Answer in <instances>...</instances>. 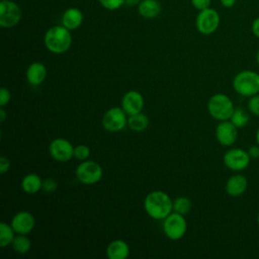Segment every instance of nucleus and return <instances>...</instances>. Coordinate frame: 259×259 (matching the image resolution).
I'll use <instances>...</instances> for the list:
<instances>
[{"mask_svg": "<svg viewBox=\"0 0 259 259\" xmlns=\"http://www.w3.org/2000/svg\"><path fill=\"white\" fill-rule=\"evenodd\" d=\"M220 14L217 10L212 8H206L200 10L196 17V28L202 34H211L213 33L220 25Z\"/></svg>", "mask_w": 259, "mask_h": 259, "instance_id": "nucleus-9", "label": "nucleus"}, {"mask_svg": "<svg viewBox=\"0 0 259 259\" xmlns=\"http://www.w3.org/2000/svg\"><path fill=\"white\" fill-rule=\"evenodd\" d=\"M144 208L150 218L164 220L173 211V201L166 192L155 190L145 197Z\"/></svg>", "mask_w": 259, "mask_h": 259, "instance_id": "nucleus-1", "label": "nucleus"}, {"mask_svg": "<svg viewBox=\"0 0 259 259\" xmlns=\"http://www.w3.org/2000/svg\"><path fill=\"white\" fill-rule=\"evenodd\" d=\"M22 12L19 5L12 0L0 1V25L10 28L17 25L21 19Z\"/></svg>", "mask_w": 259, "mask_h": 259, "instance_id": "nucleus-8", "label": "nucleus"}, {"mask_svg": "<svg viewBox=\"0 0 259 259\" xmlns=\"http://www.w3.org/2000/svg\"><path fill=\"white\" fill-rule=\"evenodd\" d=\"M11 227L16 234L27 235L30 233L35 225V220L32 213L27 210L18 211L11 220Z\"/></svg>", "mask_w": 259, "mask_h": 259, "instance_id": "nucleus-13", "label": "nucleus"}, {"mask_svg": "<svg viewBox=\"0 0 259 259\" xmlns=\"http://www.w3.org/2000/svg\"><path fill=\"white\" fill-rule=\"evenodd\" d=\"M230 120L238 127L245 126L249 121V114L247 113L246 109L243 107H235L232 116L230 117Z\"/></svg>", "mask_w": 259, "mask_h": 259, "instance_id": "nucleus-24", "label": "nucleus"}, {"mask_svg": "<svg viewBox=\"0 0 259 259\" xmlns=\"http://www.w3.org/2000/svg\"><path fill=\"white\" fill-rule=\"evenodd\" d=\"M161 9L162 7L158 0H142L138 6L139 13L144 18L157 17L160 14Z\"/></svg>", "mask_w": 259, "mask_h": 259, "instance_id": "nucleus-19", "label": "nucleus"}, {"mask_svg": "<svg viewBox=\"0 0 259 259\" xmlns=\"http://www.w3.org/2000/svg\"><path fill=\"white\" fill-rule=\"evenodd\" d=\"M83 22V13L80 9L71 7L68 8L62 16V25L70 30L77 29Z\"/></svg>", "mask_w": 259, "mask_h": 259, "instance_id": "nucleus-18", "label": "nucleus"}, {"mask_svg": "<svg viewBox=\"0 0 259 259\" xmlns=\"http://www.w3.org/2000/svg\"><path fill=\"white\" fill-rule=\"evenodd\" d=\"M235 109L231 98L223 93L212 95L207 102V110L210 116L217 120H228Z\"/></svg>", "mask_w": 259, "mask_h": 259, "instance_id": "nucleus-4", "label": "nucleus"}, {"mask_svg": "<svg viewBox=\"0 0 259 259\" xmlns=\"http://www.w3.org/2000/svg\"><path fill=\"white\" fill-rule=\"evenodd\" d=\"M106 255L109 259H125L130 255V247L123 240H113L107 245Z\"/></svg>", "mask_w": 259, "mask_h": 259, "instance_id": "nucleus-17", "label": "nucleus"}, {"mask_svg": "<svg viewBox=\"0 0 259 259\" xmlns=\"http://www.w3.org/2000/svg\"><path fill=\"white\" fill-rule=\"evenodd\" d=\"M256 61H257V63L259 65V50L257 51V54H256Z\"/></svg>", "mask_w": 259, "mask_h": 259, "instance_id": "nucleus-39", "label": "nucleus"}, {"mask_svg": "<svg viewBox=\"0 0 259 259\" xmlns=\"http://www.w3.org/2000/svg\"><path fill=\"white\" fill-rule=\"evenodd\" d=\"M215 139L225 147L232 146L235 144L238 138V127L230 120L221 121L215 127Z\"/></svg>", "mask_w": 259, "mask_h": 259, "instance_id": "nucleus-12", "label": "nucleus"}, {"mask_svg": "<svg viewBox=\"0 0 259 259\" xmlns=\"http://www.w3.org/2000/svg\"><path fill=\"white\" fill-rule=\"evenodd\" d=\"M102 7L107 10H116L125 4V0H98Z\"/></svg>", "mask_w": 259, "mask_h": 259, "instance_id": "nucleus-27", "label": "nucleus"}, {"mask_svg": "<svg viewBox=\"0 0 259 259\" xmlns=\"http://www.w3.org/2000/svg\"><path fill=\"white\" fill-rule=\"evenodd\" d=\"M14 234L15 232L11 225H8L4 222L0 223V247L5 248L12 244V241L15 237Z\"/></svg>", "mask_w": 259, "mask_h": 259, "instance_id": "nucleus-23", "label": "nucleus"}, {"mask_svg": "<svg viewBox=\"0 0 259 259\" xmlns=\"http://www.w3.org/2000/svg\"><path fill=\"white\" fill-rule=\"evenodd\" d=\"M257 223H258V226H259V214H258V217H257Z\"/></svg>", "mask_w": 259, "mask_h": 259, "instance_id": "nucleus-40", "label": "nucleus"}, {"mask_svg": "<svg viewBox=\"0 0 259 259\" xmlns=\"http://www.w3.org/2000/svg\"><path fill=\"white\" fill-rule=\"evenodd\" d=\"M191 208V201L185 196H180L173 201V211L180 214H186Z\"/></svg>", "mask_w": 259, "mask_h": 259, "instance_id": "nucleus-25", "label": "nucleus"}, {"mask_svg": "<svg viewBox=\"0 0 259 259\" xmlns=\"http://www.w3.org/2000/svg\"><path fill=\"white\" fill-rule=\"evenodd\" d=\"M256 141H257V144L259 145V127H258V130L256 132Z\"/></svg>", "mask_w": 259, "mask_h": 259, "instance_id": "nucleus-38", "label": "nucleus"}, {"mask_svg": "<svg viewBox=\"0 0 259 259\" xmlns=\"http://www.w3.org/2000/svg\"><path fill=\"white\" fill-rule=\"evenodd\" d=\"M12 248L18 254H26L31 248V241L25 235L17 234L12 241Z\"/></svg>", "mask_w": 259, "mask_h": 259, "instance_id": "nucleus-22", "label": "nucleus"}, {"mask_svg": "<svg viewBox=\"0 0 259 259\" xmlns=\"http://www.w3.org/2000/svg\"><path fill=\"white\" fill-rule=\"evenodd\" d=\"M248 109L254 115L259 116V94L253 95L248 100Z\"/></svg>", "mask_w": 259, "mask_h": 259, "instance_id": "nucleus-28", "label": "nucleus"}, {"mask_svg": "<svg viewBox=\"0 0 259 259\" xmlns=\"http://www.w3.org/2000/svg\"><path fill=\"white\" fill-rule=\"evenodd\" d=\"M10 168V161L8 158L1 156L0 158V173L3 175L5 174Z\"/></svg>", "mask_w": 259, "mask_h": 259, "instance_id": "nucleus-32", "label": "nucleus"}, {"mask_svg": "<svg viewBox=\"0 0 259 259\" xmlns=\"http://www.w3.org/2000/svg\"><path fill=\"white\" fill-rule=\"evenodd\" d=\"M10 99H11L10 91L7 88L2 87L0 91V107H4L5 105H7Z\"/></svg>", "mask_w": 259, "mask_h": 259, "instance_id": "nucleus-30", "label": "nucleus"}, {"mask_svg": "<svg viewBox=\"0 0 259 259\" xmlns=\"http://www.w3.org/2000/svg\"><path fill=\"white\" fill-rule=\"evenodd\" d=\"M47 77V68L40 62L31 63L26 70V79L32 86L40 85Z\"/></svg>", "mask_w": 259, "mask_h": 259, "instance_id": "nucleus-16", "label": "nucleus"}, {"mask_svg": "<svg viewBox=\"0 0 259 259\" xmlns=\"http://www.w3.org/2000/svg\"><path fill=\"white\" fill-rule=\"evenodd\" d=\"M141 1L142 0H125V4L130 5V6H134V5L139 4Z\"/></svg>", "mask_w": 259, "mask_h": 259, "instance_id": "nucleus-37", "label": "nucleus"}, {"mask_svg": "<svg viewBox=\"0 0 259 259\" xmlns=\"http://www.w3.org/2000/svg\"><path fill=\"white\" fill-rule=\"evenodd\" d=\"M90 149L86 145H78L74 147V157L80 161H85L89 158Z\"/></svg>", "mask_w": 259, "mask_h": 259, "instance_id": "nucleus-26", "label": "nucleus"}, {"mask_svg": "<svg viewBox=\"0 0 259 259\" xmlns=\"http://www.w3.org/2000/svg\"><path fill=\"white\" fill-rule=\"evenodd\" d=\"M49 152L52 158L58 162H68L74 157V147L66 139L57 138L49 146Z\"/></svg>", "mask_w": 259, "mask_h": 259, "instance_id": "nucleus-11", "label": "nucleus"}, {"mask_svg": "<svg viewBox=\"0 0 259 259\" xmlns=\"http://www.w3.org/2000/svg\"><path fill=\"white\" fill-rule=\"evenodd\" d=\"M248 154L251 159H257L259 158V145L257 144L256 146H251L248 150Z\"/></svg>", "mask_w": 259, "mask_h": 259, "instance_id": "nucleus-33", "label": "nucleus"}, {"mask_svg": "<svg viewBox=\"0 0 259 259\" xmlns=\"http://www.w3.org/2000/svg\"><path fill=\"white\" fill-rule=\"evenodd\" d=\"M58 188V183L54 178H47L42 181V190L47 193H52Z\"/></svg>", "mask_w": 259, "mask_h": 259, "instance_id": "nucleus-29", "label": "nucleus"}, {"mask_svg": "<svg viewBox=\"0 0 259 259\" xmlns=\"http://www.w3.org/2000/svg\"><path fill=\"white\" fill-rule=\"evenodd\" d=\"M247 185H248V181L244 175L235 174L227 180L225 189L230 196L238 197L246 191Z\"/></svg>", "mask_w": 259, "mask_h": 259, "instance_id": "nucleus-15", "label": "nucleus"}, {"mask_svg": "<svg viewBox=\"0 0 259 259\" xmlns=\"http://www.w3.org/2000/svg\"><path fill=\"white\" fill-rule=\"evenodd\" d=\"M103 170L101 166L92 160H85L76 168V177L83 184H95L101 180Z\"/></svg>", "mask_w": 259, "mask_h": 259, "instance_id": "nucleus-5", "label": "nucleus"}, {"mask_svg": "<svg viewBox=\"0 0 259 259\" xmlns=\"http://www.w3.org/2000/svg\"><path fill=\"white\" fill-rule=\"evenodd\" d=\"M191 4L197 10H203L209 7L210 0H191Z\"/></svg>", "mask_w": 259, "mask_h": 259, "instance_id": "nucleus-31", "label": "nucleus"}, {"mask_svg": "<svg viewBox=\"0 0 259 259\" xmlns=\"http://www.w3.org/2000/svg\"><path fill=\"white\" fill-rule=\"evenodd\" d=\"M6 117H7L6 111H5L4 107H1V108H0V121H1V122H4L5 119H6Z\"/></svg>", "mask_w": 259, "mask_h": 259, "instance_id": "nucleus-36", "label": "nucleus"}, {"mask_svg": "<svg viewBox=\"0 0 259 259\" xmlns=\"http://www.w3.org/2000/svg\"><path fill=\"white\" fill-rule=\"evenodd\" d=\"M121 107L128 116L142 112L144 107L143 95L136 90L126 92L121 99Z\"/></svg>", "mask_w": 259, "mask_h": 259, "instance_id": "nucleus-14", "label": "nucleus"}, {"mask_svg": "<svg viewBox=\"0 0 259 259\" xmlns=\"http://www.w3.org/2000/svg\"><path fill=\"white\" fill-rule=\"evenodd\" d=\"M233 88L235 91L245 97H251L259 93V74L244 70L239 72L233 79Z\"/></svg>", "mask_w": 259, "mask_h": 259, "instance_id": "nucleus-3", "label": "nucleus"}, {"mask_svg": "<svg viewBox=\"0 0 259 259\" xmlns=\"http://www.w3.org/2000/svg\"><path fill=\"white\" fill-rule=\"evenodd\" d=\"M20 186L27 194H34L42 189V180L37 174L29 173L22 178Z\"/></svg>", "mask_w": 259, "mask_h": 259, "instance_id": "nucleus-20", "label": "nucleus"}, {"mask_svg": "<svg viewBox=\"0 0 259 259\" xmlns=\"http://www.w3.org/2000/svg\"><path fill=\"white\" fill-rule=\"evenodd\" d=\"M44 42L48 51L53 54H64L72 45L70 29L64 25H56L49 28L45 34Z\"/></svg>", "mask_w": 259, "mask_h": 259, "instance_id": "nucleus-2", "label": "nucleus"}, {"mask_svg": "<svg viewBox=\"0 0 259 259\" xmlns=\"http://www.w3.org/2000/svg\"><path fill=\"white\" fill-rule=\"evenodd\" d=\"M250 156L248 151L234 148L227 151L223 157L224 164L232 171H242L246 169L250 163Z\"/></svg>", "mask_w": 259, "mask_h": 259, "instance_id": "nucleus-10", "label": "nucleus"}, {"mask_svg": "<svg viewBox=\"0 0 259 259\" xmlns=\"http://www.w3.org/2000/svg\"><path fill=\"white\" fill-rule=\"evenodd\" d=\"M251 29H252V32L253 34L259 38V17L255 18L254 21L252 22V26H251Z\"/></svg>", "mask_w": 259, "mask_h": 259, "instance_id": "nucleus-34", "label": "nucleus"}, {"mask_svg": "<svg viewBox=\"0 0 259 259\" xmlns=\"http://www.w3.org/2000/svg\"><path fill=\"white\" fill-rule=\"evenodd\" d=\"M187 230V223L183 214L178 212H171L164 219L163 231L167 238L176 241L184 237Z\"/></svg>", "mask_w": 259, "mask_h": 259, "instance_id": "nucleus-6", "label": "nucleus"}, {"mask_svg": "<svg viewBox=\"0 0 259 259\" xmlns=\"http://www.w3.org/2000/svg\"><path fill=\"white\" fill-rule=\"evenodd\" d=\"M122 107L114 106L109 108L102 116V126L105 131L110 133H117L122 131L127 125V117Z\"/></svg>", "mask_w": 259, "mask_h": 259, "instance_id": "nucleus-7", "label": "nucleus"}, {"mask_svg": "<svg viewBox=\"0 0 259 259\" xmlns=\"http://www.w3.org/2000/svg\"><path fill=\"white\" fill-rule=\"evenodd\" d=\"M221 3L224 7L226 8H231L235 5L236 3V0H221Z\"/></svg>", "mask_w": 259, "mask_h": 259, "instance_id": "nucleus-35", "label": "nucleus"}, {"mask_svg": "<svg viewBox=\"0 0 259 259\" xmlns=\"http://www.w3.org/2000/svg\"><path fill=\"white\" fill-rule=\"evenodd\" d=\"M127 125L134 132H144L149 125V118L146 114L139 112L127 117Z\"/></svg>", "mask_w": 259, "mask_h": 259, "instance_id": "nucleus-21", "label": "nucleus"}]
</instances>
